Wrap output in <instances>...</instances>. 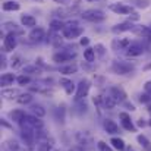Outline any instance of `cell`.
Returning a JSON list of instances; mask_svg holds the SVG:
<instances>
[{"label": "cell", "instance_id": "obj_1", "mask_svg": "<svg viewBox=\"0 0 151 151\" xmlns=\"http://www.w3.org/2000/svg\"><path fill=\"white\" fill-rule=\"evenodd\" d=\"M62 34H63L65 38H68V40H73V38H78V37H81V35L84 34V28L79 27V25L73 21V22L66 24V27H65V29L62 31Z\"/></svg>", "mask_w": 151, "mask_h": 151}, {"label": "cell", "instance_id": "obj_2", "mask_svg": "<svg viewBox=\"0 0 151 151\" xmlns=\"http://www.w3.org/2000/svg\"><path fill=\"white\" fill-rule=\"evenodd\" d=\"M81 18L88 22H103L106 19V15L100 9H87L81 13Z\"/></svg>", "mask_w": 151, "mask_h": 151}, {"label": "cell", "instance_id": "obj_3", "mask_svg": "<svg viewBox=\"0 0 151 151\" xmlns=\"http://www.w3.org/2000/svg\"><path fill=\"white\" fill-rule=\"evenodd\" d=\"M90 88H91V82L88 79H81L78 87H76V93H75V100L79 101L82 99H85L90 93Z\"/></svg>", "mask_w": 151, "mask_h": 151}, {"label": "cell", "instance_id": "obj_4", "mask_svg": "<svg viewBox=\"0 0 151 151\" xmlns=\"http://www.w3.org/2000/svg\"><path fill=\"white\" fill-rule=\"evenodd\" d=\"M134 69H135V66L131 65V63H128V62H114L111 65V70L114 73H117V75H128Z\"/></svg>", "mask_w": 151, "mask_h": 151}, {"label": "cell", "instance_id": "obj_5", "mask_svg": "<svg viewBox=\"0 0 151 151\" xmlns=\"http://www.w3.org/2000/svg\"><path fill=\"white\" fill-rule=\"evenodd\" d=\"M75 56H76V53H75V51L60 50V51H57V53H54V54H53V62H56V63L69 62V60H72Z\"/></svg>", "mask_w": 151, "mask_h": 151}, {"label": "cell", "instance_id": "obj_6", "mask_svg": "<svg viewBox=\"0 0 151 151\" xmlns=\"http://www.w3.org/2000/svg\"><path fill=\"white\" fill-rule=\"evenodd\" d=\"M126 56H131V57H137V56H141L144 53V46L138 41H134L128 46V49L125 50Z\"/></svg>", "mask_w": 151, "mask_h": 151}, {"label": "cell", "instance_id": "obj_7", "mask_svg": "<svg viewBox=\"0 0 151 151\" xmlns=\"http://www.w3.org/2000/svg\"><path fill=\"white\" fill-rule=\"evenodd\" d=\"M16 46H18L16 35L7 32V35H6L4 40H3V49H4V51H13L16 49Z\"/></svg>", "mask_w": 151, "mask_h": 151}, {"label": "cell", "instance_id": "obj_8", "mask_svg": "<svg viewBox=\"0 0 151 151\" xmlns=\"http://www.w3.org/2000/svg\"><path fill=\"white\" fill-rule=\"evenodd\" d=\"M109 7H110V10H113L114 13H119V15H131L132 13V6H128L123 3H114V4H110Z\"/></svg>", "mask_w": 151, "mask_h": 151}, {"label": "cell", "instance_id": "obj_9", "mask_svg": "<svg viewBox=\"0 0 151 151\" xmlns=\"http://www.w3.org/2000/svg\"><path fill=\"white\" fill-rule=\"evenodd\" d=\"M78 12V7H57V9H54L53 10V13L60 19V18H69V16H72L73 13H76Z\"/></svg>", "mask_w": 151, "mask_h": 151}, {"label": "cell", "instance_id": "obj_10", "mask_svg": "<svg viewBox=\"0 0 151 151\" xmlns=\"http://www.w3.org/2000/svg\"><path fill=\"white\" fill-rule=\"evenodd\" d=\"M119 117L122 119V126H123V129H126V131H129V132H137V128H135V125L132 123L131 116H129L128 113H120Z\"/></svg>", "mask_w": 151, "mask_h": 151}, {"label": "cell", "instance_id": "obj_11", "mask_svg": "<svg viewBox=\"0 0 151 151\" xmlns=\"http://www.w3.org/2000/svg\"><path fill=\"white\" fill-rule=\"evenodd\" d=\"M135 25L131 22V21H126V22H122V24H117L111 28V31L114 34H120V32H125V31H134Z\"/></svg>", "mask_w": 151, "mask_h": 151}, {"label": "cell", "instance_id": "obj_12", "mask_svg": "<svg viewBox=\"0 0 151 151\" xmlns=\"http://www.w3.org/2000/svg\"><path fill=\"white\" fill-rule=\"evenodd\" d=\"M44 37H46V29L41 28V27H35L29 32V40L31 41H41Z\"/></svg>", "mask_w": 151, "mask_h": 151}, {"label": "cell", "instance_id": "obj_13", "mask_svg": "<svg viewBox=\"0 0 151 151\" xmlns=\"http://www.w3.org/2000/svg\"><path fill=\"white\" fill-rule=\"evenodd\" d=\"M3 28H4L6 31H9V34H15V35H19V34L24 32L22 28H19V27H18L15 22H12V21L4 22V24H3Z\"/></svg>", "mask_w": 151, "mask_h": 151}, {"label": "cell", "instance_id": "obj_14", "mask_svg": "<svg viewBox=\"0 0 151 151\" xmlns=\"http://www.w3.org/2000/svg\"><path fill=\"white\" fill-rule=\"evenodd\" d=\"M110 94H111V97L117 101H125L126 99V94H125V91L122 90V88H119V87H111L110 88Z\"/></svg>", "mask_w": 151, "mask_h": 151}, {"label": "cell", "instance_id": "obj_15", "mask_svg": "<svg viewBox=\"0 0 151 151\" xmlns=\"http://www.w3.org/2000/svg\"><path fill=\"white\" fill-rule=\"evenodd\" d=\"M134 32L138 34V35H141L142 38H147V40L151 41V28H148V27H145V25L135 27V28H134Z\"/></svg>", "mask_w": 151, "mask_h": 151}, {"label": "cell", "instance_id": "obj_16", "mask_svg": "<svg viewBox=\"0 0 151 151\" xmlns=\"http://www.w3.org/2000/svg\"><path fill=\"white\" fill-rule=\"evenodd\" d=\"M1 9L4 12H16V10L21 9V4L18 1H15V0H7V1H4L1 4Z\"/></svg>", "mask_w": 151, "mask_h": 151}, {"label": "cell", "instance_id": "obj_17", "mask_svg": "<svg viewBox=\"0 0 151 151\" xmlns=\"http://www.w3.org/2000/svg\"><path fill=\"white\" fill-rule=\"evenodd\" d=\"M129 44H131V40H129V38H122V40L116 38V40H113V43H111V46H113L114 50H119V49L126 50Z\"/></svg>", "mask_w": 151, "mask_h": 151}, {"label": "cell", "instance_id": "obj_18", "mask_svg": "<svg viewBox=\"0 0 151 151\" xmlns=\"http://www.w3.org/2000/svg\"><path fill=\"white\" fill-rule=\"evenodd\" d=\"M104 129L107 134H117L119 132V126L116 125V122H113L111 119H106L104 120Z\"/></svg>", "mask_w": 151, "mask_h": 151}, {"label": "cell", "instance_id": "obj_19", "mask_svg": "<svg viewBox=\"0 0 151 151\" xmlns=\"http://www.w3.org/2000/svg\"><path fill=\"white\" fill-rule=\"evenodd\" d=\"M76 70H78V66L75 63H69V65L59 68V72L63 73V75H72V73H76Z\"/></svg>", "mask_w": 151, "mask_h": 151}, {"label": "cell", "instance_id": "obj_20", "mask_svg": "<svg viewBox=\"0 0 151 151\" xmlns=\"http://www.w3.org/2000/svg\"><path fill=\"white\" fill-rule=\"evenodd\" d=\"M60 85L65 88V91H66L68 96H70V94L73 93V90H75V84H73L70 79H66V78H62V79H60Z\"/></svg>", "mask_w": 151, "mask_h": 151}, {"label": "cell", "instance_id": "obj_21", "mask_svg": "<svg viewBox=\"0 0 151 151\" xmlns=\"http://www.w3.org/2000/svg\"><path fill=\"white\" fill-rule=\"evenodd\" d=\"M21 24L24 27H35L37 25V19L32 15H22L21 16Z\"/></svg>", "mask_w": 151, "mask_h": 151}, {"label": "cell", "instance_id": "obj_22", "mask_svg": "<svg viewBox=\"0 0 151 151\" xmlns=\"http://www.w3.org/2000/svg\"><path fill=\"white\" fill-rule=\"evenodd\" d=\"M31 113L35 116V117H44L46 116V109L41 106V104H32L31 106Z\"/></svg>", "mask_w": 151, "mask_h": 151}, {"label": "cell", "instance_id": "obj_23", "mask_svg": "<svg viewBox=\"0 0 151 151\" xmlns=\"http://www.w3.org/2000/svg\"><path fill=\"white\" fill-rule=\"evenodd\" d=\"M10 119H12V122H16V123H21L24 119H25V111L24 110H13V111H10Z\"/></svg>", "mask_w": 151, "mask_h": 151}, {"label": "cell", "instance_id": "obj_24", "mask_svg": "<svg viewBox=\"0 0 151 151\" xmlns=\"http://www.w3.org/2000/svg\"><path fill=\"white\" fill-rule=\"evenodd\" d=\"M65 27H66V24L60 19H53L50 22V29L53 32H60V31L65 29Z\"/></svg>", "mask_w": 151, "mask_h": 151}, {"label": "cell", "instance_id": "obj_25", "mask_svg": "<svg viewBox=\"0 0 151 151\" xmlns=\"http://www.w3.org/2000/svg\"><path fill=\"white\" fill-rule=\"evenodd\" d=\"M15 79L16 78L13 73H3L0 78V84H1V87H7V85H12Z\"/></svg>", "mask_w": 151, "mask_h": 151}, {"label": "cell", "instance_id": "obj_26", "mask_svg": "<svg viewBox=\"0 0 151 151\" xmlns=\"http://www.w3.org/2000/svg\"><path fill=\"white\" fill-rule=\"evenodd\" d=\"M137 141L139 142V145L142 147L144 151H151V142L145 135H138V137H137Z\"/></svg>", "mask_w": 151, "mask_h": 151}, {"label": "cell", "instance_id": "obj_27", "mask_svg": "<svg viewBox=\"0 0 151 151\" xmlns=\"http://www.w3.org/2000/svg\"><path fill=\"white\" fill-rule=\"evenodd\" d=\"M21 94H19V91L18 90H15V88H7V90H3L1 91V97H4V99H7V100H12L13 97H19Z\"/></svg>", "mask_w": 151, "mask_h": 151}, {"label": "cell", "instance_id": "obj_28", "mask_svg": "<svg viewBox=\"0 0 151 151\" xmlns=\"http://www.w3.org/2000/svg\"><path fill=\"white\" fill-rule=\"evenodd\" d=\"M110 144L113 145V148H116V150H119V151H123L126 148L125 141H123L122 138H111V139H110Z\"/></svg>", "mask_w": 151, "mask_h": 151}, {"label": "cell", "instance_id": "obj_29", "mask_svg": "<svg viewBox=\"0 0 151 151\" xmlns=\"http://www.w3.org/2000/svg\"><path fill=\"white\" fill-rule=\"evenodd\" d=\"M84 59H85L88 63H93L94 59H96V50L91 49V47H87V49L84 50Z\"/></svg>", "mask_w": 151, "mask_h": 151}, {"label": "cell", "instance_id": "obj_30", "mask_svg": "<svg viewBox=\"0 0 151 151\" xmlns=\"http://www.w3.org/2000/svg\"><path fill=\"white\" fill-rule=\"evenodd\" d=\"M103 104H104V107L106 109H114V106H116V100L111 97V94H109V96H104L103 97Z\"/></svg>", "mask_w": 151, "mask_h": 151}, {"label": "cell", "instance_id": "obj_31", "mask_svg": "<svg viewBox=\"0 0 151 151\" xmlns=\"http://www.w3.org/2000/svg\"><path fill=\"white\" fill-rule=\"evenodd\" d=\"M16 101H18L19 104H29V103L32 101V96H31L29 93H27V94H21V96L16 99Z\"/></svg>", "mask_w": 151, "mask_h": 151}, {"label": "cell", "instance_id": "obj_32", "mask_svg": "<svg viewBox=\"0 0 151 151\" xmlns=\"http://www.w3.org/2000/svg\"><path fill=\"white\" fill-rule=\"evenodd\" d=\"M10 65H12L13 69L21 68V66H22V57H21V56H15V57L12 59V63H10Z\"/></svg>", "mask_w": 151, "mask_h": 151}, {"label": "cell", "instance_id": "obj_33", "mask_svg": "<svg viewBox=\"0 0 151 151\" xmlns=\"http://www.w3.org/2000/svg\"><path fill=\"white\" fill-rule=\"evenodd\" d=\"M16 81H18V84H19V85H27V84H29V82H31V78H29L28 75H21V76H18V78H16Z\"/></svg>", "mask_w": 151, "mask_h": 151}, {"label": "cell", "instance_id": "obj_34", "mask_svg": "<svg viewBox=\"0 0 151 151\" xmlns=\"http://www.w3.org/2000/svg\"><path fill=\"white\" fill-rule=\"evenodd\" d=\"M24 72L25 73H32V72H40V69L37 68V65H29V66L24 68Z\"/></svg>", "mask_w": 151, "mask_h": 151}, {"label": "cell", "instance_id": "obj_35", "mask_svg": "<svg viewBox=\"0 0 151 151\" xmlns=\"http://www.w3.org/2000/svg\"><path fill=\"white\" fill-rule=\"evenodd\" d=\"M134 3H135L137 7H142V9H145V7L150 4V0H134Z\"/></svg>", "mask_w": 151, "mask_h": 151}, {"label": "cell", "instance_id": "obj_36", "mask_svg": "<svg viewBox=\"0 0 151 151\" xmlns=\"http://www.w3.org/2000/svg\"><path fill=\"white\" fill-rule=\"evenodd\" d=\"M97 147H99V150L100 151H113L107 144H106V142H104V141H99V142H97Z\"/></svg>", "mask_w": 151, "mask_h": 151}, {"label": "cell", "instance_id": "obj_37", "mask_svg": "<svg viewBox=\"0 0 151 151\" xmlns=\"http://www.w3.org/2000/svg\"><path fill=\"white\" fill-rule=\"evenodd\" d=\"M51 145L53 144H50V142H43L38 145V151H51Z\"/></svg>", "mask_w": 151, "mask_h": 151}, {"label": "cell", "instance_id": "obj_38", "mask_svg": "<svg viewBox=\"0 0 151 151\" xmlns=\"http://www.w3.org/2000/svg\"><path fill=\"white\" fill-rule=\"evenodd\" d=\"M94 50H96V53H97L99 56H104V51H106V49H104V46H103V44H96Z\"/></svg>", "mask_w": 151, "mask_h": 151}, {"label": "cell", "instance_id": "obj_39", "mask_svg": "<svg viewBox=\"0 0 151 151\" xmlns=\"http://www.w3.org/2000/svg\"><path fill=\"white\" fill-rule=\"evenodd\" d=\"M139 101H141V103H150L151 99H150V96H148V94H142V96H141V99H139Z\"/></svg>", "mask_w": 151, "mask_h": 151}, {"label": "cell", "instance_id": "obj_40", "mask_svg": "<svg viewBox=\"0 0 151 151\" xmlns=\"http://www.w3.org/2000/svg\"><path fill=\"white\" fill-rule=\"evenodd\" d=\"M139 19V15L138 13H135V12H132L131 15H129V21L132 22V21H138Z\"/></svg>", "mask_w": 151, "mask_h": 151}, {"label": "cell", "instance_id": "obj_41", "mask_svg": "<svg viewBox=\"0 0 151 151\" xmlns=\"http://www.w3.org/2000/svg\"><path fill=\"white\" fill-rule=\"evenodd\" d=\"M79 43H81V46H85V47H87V46L90 44V38H88V37H82Z\"/></svg>", "mask_w": 151, "mask_h": 151}, {"label": "cell", "instance_id": "obj_42", "mask_svg": "<svg viewBox=\"0 0 151 151\" xmlns=\"http://www.w3.org/2000/svg\"><path fill=\"white\" fill-rule=\"evenodd\" d=\"M145 91L151 94V82H147V84H145Z\"/></svg>", "mask_w": 151, "mask_h": 151}, {"label": "cell", "instance_id": "obj_43", "mask_svg": "<svg viewBox=\"0 0 151 151\" xmlns=\"http://www.w3.org/2000/svg\"><path fill=\"white\" fill-rule=\"evenodd\" d=\"M126 107H128L129 110H135V106H134V104H129V103H126Z\"/></svg>", "mask_w": 151, "mask_h": 151}, {"label": "cell", "instance_id": "obj_44", "mask_svg": "<svg viewBox=\"0 0 151 151\" xmlns=\"http://www.w3.org/2000/svg\"><path fill=\"white\" fill-rule=\"evenodd\" d=\"M144 125H145L144 119H139V122H138V126H144Z\"/></svg>", "mask_w": 151, "mask_h": 151}, {"label": "cell", "instance_id": "obj_45", "mask_svg": "<svg viewBox=\"0 0 151 151\" xmlns=\"http://www.w3.org/2000/svg\"><path fill=\"white\" fill-rule=\"evenodd\" d=\"M70 151H84V150L79 148V147H73V148H70Z\"/></svg>", "mask_w": 151, "mask_h": 151}, {"label": "cell", "instance_id": "obj_46", "mask_svg": "<svg viewBox=\"0 0 151 151\" xmlns=\"http://www.w3.org/2000/svg\"><path fill=\"white\" fill-rule=\"evenodd\" d=\"M144 69H145V70H148V69H151V63H150V65H147V66H145Z\"/></svg>", "mask_w": 151, "mask_h": 151}, {"label": "cell", "instance_id": "obj_47", "mask_svg": "<svg viewBox=\"0 0 151 151\" xmlns=\"http://www.w3.org/2000/svg\"><path fill=\"white\" fill-rule=\"evenodd\" d=\"M148 113H150V114H151V103H150V104H148Z\"/></svg>", "mask_w": 151, "mask_h": 151}, {"label": "cell", "instance_id": "obj_48", "mask_svg": "<svg viewBox=\"0 0 151 151\" xmlns=\"http://www.w3.org/2000/svg\"><path fill=\"white\" fill-rule=\"evenodd\" d=\"M87 1H96V0H87Z\"/></svg>", "mask_w": 151, "mask_h": 151}, {"label": "cell", "instance_id": "obj_49", "mask_svg": "<svg viewBox=\"0 0 151 151\" xmlns=\"http://www.w3.org/2000/svg\"><path fill=\"white\" fill-rule=\"evenodd\" d=\"M129 151H135V150H132V148H129Z\"/></svg>", "mask_w": 151, "mask_h": 151}, {"label": "cell", "instance_id": "obj_50", "mask_svg": "<svg viewBox=\"0 0 151 151\" xmlns=\"http://www.w3.org/2000/svg\"><path fill=\"white\" fill-rule=\"evenodd\" d=\"M37 1H43V0H37Z\"/></svg>", "mask_w": 151, "mask_h": 151}, {"label": "cell", "instance_id": "obj_51", "mask_svg": "<svg viewBox=\"0 0 151 151\" xmlns=\"http://www.w3.org/2000/svg\"><path fill=\"white\" fill-rule=\"evenodd\" d=\"M51 151H57V150H51Z\"/></svg>", "mask_w": 151, "mask_h": 151}, {"label": "cell", "instance_id": "obj_52", "mask_svg": "<svg viewBox=\"0 0 151 151\" xmlns=\"http://www.w3.org/2000/svg\"><path fill=\"white\" fill-rule=\"evenodd\" d=\"M150 125H151V120H150Z\"/></svg>", "mask_w": 151, "mask_h": 151}]
</instances>
